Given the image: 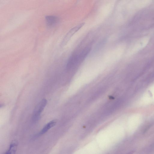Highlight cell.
Listing matches in <instances>:
<instances>
[{
  "label": "cell",
  "mask_w": 154,
  "mask_h": 154,
  "mask_svg": "<svg viewBox=\"0 0 154 154\" xmlns=\"http://www.w3.org/2000/svg\"><path fill=\"white\" fill-rule=\"evenodd\" d=\"M47 103V100L45 99H43L36 105L32 115V119L34 122H36L39 119L41 114L46 106Z\"/></svg>",
  "instance_id": "cell-1"
},
{
  "label": "cell",
  "mask_w": 154,
  "mask_h": 154,
  "mask_svg": "<svg viewBox=\"0 0 154 154\" xmlns=\"http://www.w3.org/2000/svg\"><path fill=\"white\" fill-rule=\"evenodd\" d=\"M85 24V23H80L75 26L71 29L67 33L62 41L61 45L62 46L64 45L70 39V38L80 28H81Z\"/></svg>",
  "instance_id": "cell-2"
},
{
  "label": "cell",
  "mask_w": 154,
  "mask_h": 154,
  "mask_svg": "<svg viewBox=\"0 0 154 154\" xmlns=\"http://www.w3.org/2000/svg\"><path fill=\"white\" fill-rule=\"evenodd\" d=\"M18 145V142L16 140L12 141L8 149L5 153L7 154H12L15 153Z\"/></svg>",
  "instance_id": "cell-3"
},
{
  "label": "cell",
  "mask_w": 154,
  "mask_h": 154,
  "mask_svg": "<svg viewBox=\"0 0 154 154\" xmlns=\"http://www.w3.org/2000/svg\"><path fill=\"white\" fill-rule=\"evenodd\" d=\"M57 124L56 120H53L46 124L39 133V135H42L46 133L52 127L55 125Z\"/></svg>",
  "instance_id": "cell-4"
},
{
  "label": "cell",
  "mask_w": 154,
  "mask_h": 154,
  "mask_svg": "<svg viewBox=\"0 0 154 154\" xmlns=\"http://www.w3.org/2000/svg\"><path fill=\"white\" fill-rule=\"evenodd\" d=\"M47 24L50 26H53L56 24L58 21V18L53 16H48L46 17Z\"/></svg>",
  "instance_id": "cell-5"
}]
</instances>
